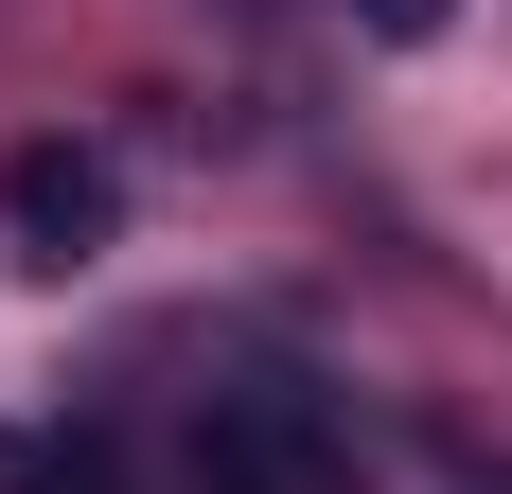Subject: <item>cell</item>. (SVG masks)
<instances>
[{
  "instance_id": "obj_1",
  "label": "cell",
  "mask_w": 512,
  "mask_h": 494,
  "mask_svg": "<svg viewBox=\"0 0 512 494\" xmlns=\"http://www.w3.org/2000/svg\"><path fill=\"white\" fill-rule=\"evenodd\" d=\"M195 494H354V424L301 371H248L195 406Z\"/></svg>"
},
{
  "instance_id": "obj_2",
  "label": "cell",
  "mask_w": 512,
  "mask_h": 494,
  "mask_svg": "<svg viewBox=\"0 0 512 494\" xmlns=\"http://www.w3.org/2000/svg\"><path fill=\"white\" fill-rule=\"evenodd\" d=\"M0 230H18V265H89V247L124 230V195H106L89 142H18L0 159Z\"/></svg>"
},
{
  "instance_id": "obj_3",
  "label": "cell",
  "mask_w": 512,
  "mask_h": 494,
  "mask_svg": "<svg viewBox=\"0 0 512 494\" xmlns=\"http://www.w3.org/2000/svg\"><path fill=\"white\" fill-rule=\"evenodd\" d=\"M0 494H124V442H89V424L18 442V424H0Z\"/></svg>"
},
{
  "instance_id": "obj_4",
  "label": "cell",
  "mask_w": 512,
  "mask_h": 494,
  "mask_svg": "<svg viewBox=\"0 0 512 494\" xmlns=\"http://www.w3.org/2000/svg\"><path fill=\"white\" fill-rule=\"evenodd\" d=\"M354 18H371V36H389V53H424V36H442V18H460V0H354Z\"/></svg>"
},
{
  "instance_id": "obj_5",
  "label": "cell",
  "mask_w": 512,
  "mask_h": 494,
  "mask_svg": "<svg viewBox=\"0 0 512 494\" xmlns=\"http://www.w3.org/2000/svg\"><path fill=\"white\" fill-rule=\"evenodd\" d=\"M460 494H512V459H460Z\"/></svg>"
}]
</instances>
